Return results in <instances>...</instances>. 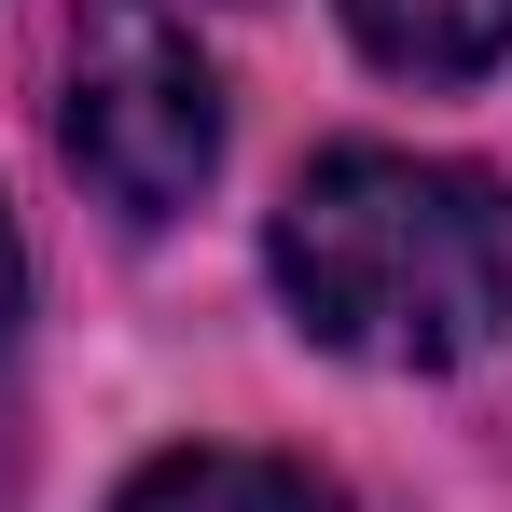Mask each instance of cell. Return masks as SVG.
<instances>
[{
    "mask_svg": "<svg viewBox=\"0 0 512 512\" xmlns=\"http://www.w3.org/2000/svg\"><path fill=\"white\" fill-rule=\"evenodd\" d=\"M263 263L319 346L388 374H457L512 333V194L443 153H319Z\"/></svg>",
    "mask_w": 512,
    "mask_h": 512,
    "instance_id": "cell-1",
    "label": "cell"
},
{
    "mask_svg": "<svg viewBox=\"0 0 512 512\" xmlns=\"http://www.w3.org/2000/svg\"><path fill=\"white\" fill-rule=\"evenodd\" d=\"M14 291H28V263H14V222H0V333H14Z\"/></svg>",
    "mask_w": 512,
    "mask_h": 512,
    "instance_id": "cell-5",
    "label": "cell"
},
{
    "mask_svg": "<svg viewBox=\"0 0 512 512\" xmlns=\"http://www.w3.org/2000/svg\"><path fill=\"white\" fill-rule=\"evenodd\" d=\"M111 512H346L319 471H291V457H236V443H180V457H153L139 485Z\"/></svg>",
    "mask_w": 512,
    "mask_h": 512,
    "instance_id": "cell-4",
    "label": "cell"
},
{
    "mask_svg": "<svg viewBox=\"0 0 512 512\" xmlns=\"http://www.w3.org/2000/svg\"><path fill=\"white\" fill-rule=\"evenodd\" d=\"M346 28L402 84H471V70L512 56V0H346Z\"/></svg>",
    "mask_w": 512,
    "mask_h": 512,
    "instance_id": "cell-3",
    "label": "cell"
},
{
    "mask_svg": "<svg viewBox=\"0 0 512 512\" xmlns=\"http://www.w3.org/2000/svg\"><path fill=\"white\" fill-rule=\"evenodd\" d=\"M70 167L125 222H180L222 167V84L167 0H70Z\"/></svg>",
    "mask_w": 512,
    "mask_h": 512,
    "instance_id": "cell-2",
    "label": "cell"
}]
</instances>
